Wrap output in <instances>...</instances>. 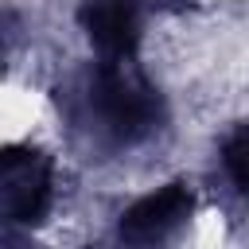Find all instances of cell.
<instances>
[{
    "instance_id": "1",
    "label": "cell",
    "mask_w": 249,
    "mask_h": 249,
    "mask_svg": "<svg viewBox=\"0 0 249 249\" xmlns=\"http://www.w3.org/2000/svg\"><path fill=\"white\" fill-rule=\"evenodd\" d=\"M93 105H97L101 121H105L117 136H124V140L140 136V132L152 124V117H156V97H152V89L140 86L132 74L117 70L113 62H109V66L97 74V82H93Z\"/></svg>"
},
{
    "instance_id": "2",
    "label": "cell",
    "mask_w": 249,
    "mask_h": 249,
    "mask_svg": "<svg viewBox=\"0 0 249 249\" xmlns=\"http://www.w3.org/2000/svg\"><path fill=\"white\" fill-rule=\"evenodd\" d=\"M191 214V191L183 183H167L140 202H132L121 218V241L128 249H152L160 245L183 218Z\"/></svg>"
},
{
    "instance_id": "3",
    "label": "cell",
    "mask_w": 249,
    "mask_h": 249,
    "mask_svg": "<svg viewBox=\"0 0 249 249\" xmlns=\"http://www.w3.org/2000/svg\"><path fill=\"white\" fill-rule=\"evenodd\" d=\"M0 187H4V210L12 222L31 226L51 206V171L35 152H4Z\"/></svg>"
},
{
    "instance_id": "4",
    "label": "cell",
    "mask_w": 249,
    "mask_h": 249,
    "mask_svg": "<svg viewBox=\"0 0 249 249\" xmlns=\"http://www.w3.org/2000/svg\"><path fill=\"white\" fill-rule=\"evenodd\" d=\"M82 27L109 62H121L124 54H132V47L140 39V19H136L132 0H86Z\"/></svg>"
},
{
    "instance_id": "5",
    "label": "cell",
    "mask_w": 249,
    "mask_h": 249,
    "mask_svg": "<svg viewBox=\"0 0 249 249\" xmlns=\"http://www.w3.org/2000/svg\"><path fill=\"white\" fill-rule=\"evenodd\" d=\"M222 160H226V175L233 179V187L249 195V132L230 136L222 148Z\"/></svg>"
},
{
    "instance_id": "6",
    "label": "cell",
    "mask_w": 249,
    "mask_h": 249,
    "mask_svg": "<svg viewBox=\"0 0 249 249\" xmlns=\"http://www.w3.org/2000/svg\"><path fill=\"white\" fill-rule=\"evenodd\" d=\"M163 4H179V0H163Z\"/></svg>"
}]
</instances>
